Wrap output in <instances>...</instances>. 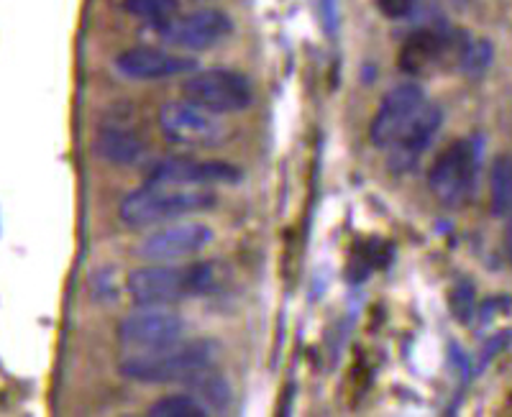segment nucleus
<instances>
[{"instance_id":"nucleus-7","label":"nucleus","mask_w":512,"mask_h":417,"mask_svg":"<svg viewBox=\"0 0 512 417\" xmlns=\"http://www.w3.org/2000/svg\"><path fill=\"white\" fill-rule=\"evenodd\" d=\"M116 336L123 348H131L136 354L159 351V348L182 341L185 320L172 313V310H167V307L139 305V310H134L118 323Z\"/></svg>"},{"instance_id":"nucleus-4","label":"nucleus","mask_w":512,"mask_h":417,"mask_svg":"<svg viewBox=\"0 0 512 417\" xmlns=\"http://www.w3.org/2000/svg\"><path fill=\"white\" fill-rule=\"evenodd\" d=\"M482 151L484 144L474 136V139L451 141L438 154L431 172H428V187H431L438 203L448 205V208H459L461 203L472 197L474 187H477L479 167H482Z\"/></svg>"},{"instance_id":"nucleus-11","label":"nucleus","mask_w":512,"mask_h":417,"mask_svg":"<svg viewBox=\"0 0 512 417\" xmlns=\"http://www.w3.org/2000/svg\"><path fill=\"white\" fill-rule=\"evenodd\" d=\"M213 244V231L205 223H175L149 233L136 254L149 261H180L200 254Z\"/></svg>"},{"instance_id":"nucleus-14","label":"nucleus","mask_w":512,"mask_h":417,"mask_svg":"<svg viewBox=\"0 0 512 417\" xmlns=\"http://www.w3.org/2000/svg\"><path fill=\"white\" fill-rule=\"evenodd\" d=\"M95 154L118 167H131L146 157V144L126 128H103L95 139Z\"/></svg>"},{"instance_id":"nucleus-1","label":"nucleus","mask_w":512,"mask_h":417,"mask_svg":"<svg viewBox=\"0 0 512 417\" xmlns=\"http://www.w3.org/2000/svg\"><path fill=\"white\" fill-rule=\"evenodd\" d=\"M218 356L216 341H177L159 351H144V354L128 356L118 371L131 382L139 384H187L200 371L213 369Z\"/></svg>"},{"instance_id":"nucleus-6","label":"nucleus","mask_w":512,"mask_h":417,"mask_svg":"<svg viewBox=\"0 0 512 417\" xmlns=\"http://www.w3.org/2000/svg\"><path fill=\"white\" fill-rule=\"evenodd\" d=\"M159 128L167 141L190 149H213L228 139V126L218 118V113L205 111L187 98L162 105Z\"/></svg>"},{"instance_id":"nucleus-19","label":"nucleus","mask_w":512,"mask_h":417,"mask_svg":"<svg viewBox=\"0 0 512 417\" xmlns=\"http://www.w3.org/2000/svg\"><path fill=\"white\" fill-rule=\"evenodd\" d=\"M149 415L152 417H205L210 415L208 407L195 397V394H167V397H159L157 402H152L149 407Z\"/></svg>"},{"instance_id":"nucleus-10","label":"nucleus","mask_w":512,"mask_h":417,"mask_svg":"<svg viewBox=\"0 0 512 417\" xmlns=\"http://www.w3.org/2000/svg\"><path fill=\"white\" fill-rule=\"evenodd\" d=\"M241 182V169L228 162H195L185 157H169L149 169V185L167 187H205L236 185Z\"/></svg>"},{"instance_id":"nucleus-20","label":"nucleus","mask_w":512,"mask_h":417,"mask_svg":"<svg viewBox=\"0 0 512 417\" xmlns=\"http://www.w3.org/2000/svg\"><path fill=\"white\" fill-rule=\"evenodd\" d=\"M495 49L489 39H466L464 47L459 49V67L464 75L482 77L487 67L492 64Z\"/></svg>"},{"instance_id":"nucleus-15","label":"nucleus","mask_w":512,"mask_h":417,"mask_svg":"<svg viewBox=\"0 0 512 417\" xmlns=\"http://www.w3.org/2000/svg\"><path fill=\"white\" fill-rule=\"evenodd\" d=\"M446 44L448 36L443 34V31H418V34H413L405 41V47H402L397 62H400V67L408 72V75H420L428 64H433L443 52H446Z\"/></svg>"},{"instance_id":"nucleus-18","label":"nucleus","mask_w":512,"mask_h":417,"mask_svg":"<svg viewBox=\"0 0 512 417\" xmlns=\"http://www.w3.org/2000/svg\"><path fill=\"white\" fill-rule=\"evenodd\" d=\"M187 384H190V387L198 392L195 397H198V400L208 407V412H210V407H218V410H223V407L231 402V389H228L226 379L218 377L213 369L200 371L198 377L190 379Z\"/></svg>"},{"instance_id":"nucleus-16","label":"nucleus","mask_w":512,"mask_h":417,"mask_svg":"<svg viewBox=\"0 0 512 417\" xmlns=\"http://www.w3.org/2000/svg\"><path fill=\"white\" fill-rule=\"evenodd\" d=\"M489 210L495 218L512 213V157L502 154L489 167Z\"/></svg>"},{"instance_id":"nucleus-3","label":"nucleus","mask_w":512,"mask_h":417,"mask_svg":"<svg viewBox=\"0 0 512 417\" xmlns=\"http://www.w3.org/2000/svg\"><path fill=\"white\" fill-rule=\"evenodd\" d=\"M216 290L213 264H190V267H141L128 274V292L136 305L167 307L187 297L208 295Z\"/></svg>"},{"instance_id":"nucleus-12","label":"nucleus","mask_w":512,"mask_h":417,"mask_svg":"<svg viewBox=\"0 0 512 417\" xmlns=\"http://www.w3.org/2000/svg\"><path fill=\"white\" fill-rule=\"evenodd\" d=\"M116 70L128 80H167V77L192 75L198 70V62L192 57L175 52H164L154 47H134L126 49L116 57Z\"/></svg>"},{"instance_id":"nucleus-22","label":"nucleus","mask_w":512,"mask_h":417,"mask_svg":"<svg viewBox=\"0 0 512 417\" xmlns=\"http://www.w3.org/2000/svg\"><path fill=\"white\" fill-rule=\"evenodd\" d=\"M418 0H377V8L384 13V18L397 21V18H408L415 11Z\"/></svg>"},{"instance_id":"nucleus-23","label":"nucleus","mask_w":512,"mask_h":417,"mask_svg":"<svg viewBox=\"0 0 512 417\" xmlns=\"http://www.w3.org/2000/svg\"><path fill=\"white\" fill-rule=\"evenodd\" d=\"M505 246H507V256L512 261V221L507 223V236H505Z\"/></svg>"},{"instance_id":"nucleus-17","label":"nucleus","mask_w":512,"mask_h":417,"mask_svg":"<svg viewBox=\"0 0 512 417\" xmlns=\"http://www.w3.org/2000/svg\"><path fill=\"white\" fill-rule=\"evenodd\" d=\"M123 8L157 31L180 16V0H123Z\"/></svg>"},{"instance_id":"nucleus-13","label":"nucleus","mask_w":512,"mask_h":417,"mask_svg":"<svg viewBox=\"0 0 512 417\" xmlns=\"http://www.w3.org/2000/svg\"><path fill=\"white\" fill-rule=\"evenodd\" d=\"M443 126V111L441 105L425 103L423 111L413 118L400 139L390 146V169L395 174H405L420 162L428 146L433 144L436 134Z\"/></svg>"},{"instance_id":"nucleus-9","label":"nucleus","mask_w":512,"mask_h":417,"mask_svg":"<svg viewBox=\"0 0 512 417\" xmlns=\"http://www.w3.org/2000/svg\"><path fill=\"white\" fill-rule=\"evenodd\" d=\"M231 29V18L223 11H218V8H198V11L169 21L164 29H159V36L169 47L185 49V52H205V49L221 44L231 34Z\"/></svg>"},{"instance_id":"nucleus-2","label":"nucleus","mask_w":512,"mask_h":417,"mask_svg":"<svg viewBox=\"0 0 512 417\" xmlns=\"http://www.w3.org/2000/svg\"><path fill=\"white\" fill-rule=\"evenodd\" d=\"M216 192L205 187H167L149 185L128 192L121 203V221L128 228H149L177 221L192 213H205L216 208Z\"/></svg>"},{"instance_id":"nucleus-21","label":"nucleus","mask_w":512,"mask_h":417,"mask_svg":"<svg viewBox=\"0 0 512 417\" xmlns=\"http://www.w3.org/2000/svg\"><path fill=\"white\" fill-rule=\"evenodd\" d=\"M448 310L459 323L469 325L477 315V290L469 279H461L454 284V290L448 292Z\"/></svg>"},{"instance_id":"nucleus-8","label":"nucleus","mask_w":512,"mask_h":417,"mask_svg":"<svg viewBox=\"0 0 512 417\" xmlns=\"http://www.w3.org/2000/svg\"><path fill=\"white\" fill-rule=\"evenodd\" d=\"M425 100L423 87L418 82H402V85L392 87L390 93L384 95L379 103L377 113H374L372 123H369V139L377 149H390L402 131L413 123V118L423 111Z\"/></svg>"},{"instance_id":"nucleus-5","label":"nucleus","mask_w":512,"mask_h":417,"mask_svg":"<svg viewBox=\"0 0 512 417\" xmlns=\"http://www.w3.org/2000/svg\"><path fill=\"white\" fill-rule=\"evenodd\" d=\"M190 103L210 113H241L254 103V85L236 70H195L182 85Z\"/></svg>"}]
</instances>
